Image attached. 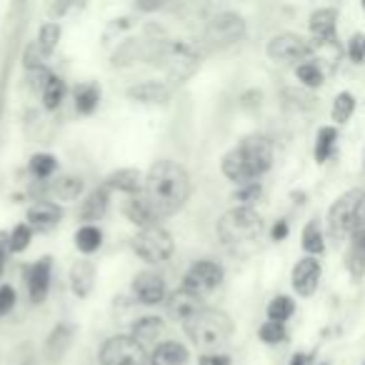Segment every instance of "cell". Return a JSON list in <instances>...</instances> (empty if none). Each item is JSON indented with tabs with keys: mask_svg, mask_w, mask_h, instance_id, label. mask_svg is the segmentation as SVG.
I'll return each instance as SVG.
<instances>
[{
	"mask_svg": "<svg viewBox=\"0 0 365 365\" xmlns=\"http://www.w3.org/2000/svg\"><path fill=\"white\" fill-rule=\"evenodd\" d=\"M145 195L148 205L153 208L155 218H170L182 205L188 203L190 178L185 168L173 160H158L145 175Z\"/></svg>",
	"mask_w": 365,
	"mask_h": 365,
	"instance_id": "cell-1",
	"label": "cell"
},
{
	"mask_svg": "<svg viewBox=\"0 0 365 365\" xmlns=\"http://www.w3.org/2000/svg\"><path fill=\"white\" fill-rule=\"evenodd\" d=\"M270 165H273V145L263 135L243 138V143L238 148H233L230 153H225L223 158L225 178L238 182V185L255 182V178L268 173Z\"/></svg>",
	"mask_w": 365,
	"mask_h": 365,
	"instance_id": "cell-2",
	"label": "cell"
},
{
	"mask_svg": "<svg viewBox=\"0 0 365 365\" xmlns=\"http://www.w3.org/2000/svg\"><path fill=\"white\" fill-rule=\"evenodd\" d=\"M182 328H185V335L193 340V345H198L200 350H218L233 335V320L218 308H203L188 323H182Z\"/></svg>",
	"mask_w": 365,
	"mask_h": 365,
	"instance_id": "cell-3",
	"label": "cell"
},
{
	"mask_svg": "<svg viewBox=\"0 0 365 365\" xmlns=\"http://www.w3.org/2000/svg\"><path fill=\"white\" fill-rule=\"evenodd\" d=\"M260 233H263V218L253 208H245V205H235L218 220V235L233 250L253 245L260 238Z\"/></svg>",
	"mask_w": 365,
	"mask_h": 365,
	"instance_id": "cell-4",
	"label": "cell"
},
{
	"mask_svg": "<svg viewBox=\"0 0 365 365\" xmlns=\"http://www.w3.org/2000/svg\"><path fill=\"white\" fill-rule=\"evenodd\" d=\"M365 210V190L363 188H350L343 195H338L328 210V235L340 243V240L350 238L355 223Z\"/></svg>",
	"mask_w": 365,
	"mask_h": 365,
	"instance_id": "cell-5",
	"label": "cell"
},
{
	"mask_svg": "<svg viewBox=\"0 0 365 365\" xmlns=\"http://www.w3.org/2000/svg\"><path fill=\"white\" fill-rule=\"evenodd\" d=\"M101 365H150L145 345L133 335H113L101 348Z\"/></svg>",
	"mask_w": 365,
	"mask_h": 365,
	"instance_id": "cell-6",
	"label": "cell"
},
{
	"mask_svg": "<svg viewBox=\"0 0 365 365\" xmlns=\"http://www.w3.org/2000/svg\"><path fill=\"white\" fill-rule=\"evenodd\" d=\"M268 58L273 63H283V66H290V63H305L313 56V43L305 41L298 33H280V36H273L265 48Z\"/></svg>",
	"mask_w": 365,
	"mask_h": 365,
	"instance_id": "cell-7",
	"label": "cell"
},
{
	"mask_svg": "<svg viewBox=\"0 0 365 365\" xmlns=\"http://www.w3.org/2000/svg\"><path fill=\"white\" fill-rule=\"evenodd\" d=\"M173 238L165 228L160 225H153L148 230H140V233L133 238V250L138 253V258H143L145 263H165L173 255Z\"/></svg>",
	"mask_w": 365,
	"mask_h": 365,
	"instance_id": "cell-8",
	"label": "cell"
},
{
	"mask_svg": "<svg viewBox=\"0 0 365 365\" xmlns=\"http://www.w3.org/2000/svg\"><path fill=\"white\" fill-rule=\"evenodd\" d=\"M160 61H163V68L170 73V78H175L178 83L188 81L200 66V58L198 53L193 51L190 46L185 43H168V46L160 48Z\"/></svg>",
	"mask_w": 365,
	"mask_h": 365,
	"instance_id": "cell-9",
	"label": "cell"
},
{
	"mask_svg": "<svg viewBox=\"0 0 365 365\" xmlns=\"http://www.w3.org/2000/svg\"><path fill=\"white\" fill-rule=\"evenodd\" d=\"M223 265H218L215 260H198L188 268L185 278H182V288L190 293H210L223 283Z\"/></svg>",
	"mask_w": 365,
	"mask_h": 365,
	"instance_id": "cell-10",
	"label": "cell"
},
{
	"mask_svg": "<svg viewBox=\"0 0 365 365\" xmlns=\"http://www.w3.org/2000/svg\"><path fill=\"white\" fill-rule=\"evenodd\" d=\"M245 36V21L238 16V13H220L213 21L208 23V31H205V38H208L213 46H233L240 38Z\"/></svg>",
	"mask_w": 365,
	"mask_h": 365,
	"instance_id": "cell-11",
	"label": "cell"
},
{
	"mask_svg": "<svg viewBox=\"0 0 365 365\" xmlns=\"http://www.w3.org/2000/svg\"><path fill=\"white\" fill-rule=\"evenodd\" d=\"M203 298L198 293H190V290L180 288L173 290L170 295L165 298V310L175 323H188L193 315H198L203 310Z\"/></svg>",
	"mask_w": 365,
	"mask_h": 365,
	"instance_id": "cell-12",
	"label": "cell"
},
{
	"mask_svg": "<svg viewBox=\"0 0 365 365\" xmlns=\"http://www.w3.org/2000/svg\"><path fill=\"white\" fill-rule=\"evenodd\" d=\"M133 295H135L138 303L143 305H158L165 303L168 290H165V280L158 273H150V270H143L133 278Z\"/></svg>",
	"mask_w": 365,
	"mask_h": 365,
	"instance_id": "cell-13",
	"label": "cell"
},
{
	"mask_svg": "<svg viewBox=\"0 0 365 365\" xmlns=\"http://www.w3.org/2000/svg\"><path fill=\"white\" fill-rule=\"evenodd\" d=\"M320 273H323V268H320L318 258H310V255L300 258L298 263H295V268H293V275H290V283H293V290H295L298 295H303V298L313 295L315 290H318Z\"/></svg>",
	"mask_w": 365,
	"mask_h": 365,
	"instance_id": "cell-14",
	"label": "cell"
},
{
	"mask_svg": "<svg viewBox=\"0 0 365 365\" xmlns=\"http://www.w3.org/2000/svg\"><path fill=\"white\" fill-rule=\"evenodd\" d=\"M348 240L350 245H348V253H345V265H348V273L355 280H360L365 275V210L358 218V223H355Z\"/></svg>",
	"mask_w": 365,
	"mask_h": 365,
	"instance_id": "cell-15",
	"label": "cell"
},
{
	"mask_svg": "<svg viewBox=\"0 0 365 365\" xmlns=\"http://www.w3.org/2000/svg\"><path fill=\"white\" fill-rule=\"evenodd\" d=\"M26 218L33 230L48 233V230H53L58 223H61L63 210L58 208V203H53V200H38V203H33L31 208H28Z\"/></svg>",
	"mask_w": 365,
	"mask_h": 365,
	"instance_id": "cell-16",
	"label": "cell"
},
{
	"mask_svg": "<svg viewBox=\"0 0 365 365\" xmlns=\"http://www.w3.org/2000/svg\"><path fill=\"white\" fill-rule=\"evenodd\" d=\"M51 268L53 260L48 255L28 268V293H31L33 303H43L46 300L48 290H51Z\"/></svg>",
	"mask_w": 365,
	"mask_h": 365,
	"instance_id": "cell-17",
	"label": "cell"
},
{
	"mask_svg": "<svg viewBox=\"0 0 365 365\" xmlns=\"http://www.w3.org/2000/svg\"><path fill=\"white\" fill-rule=\"evenodd\" d=\"M106 185L110 190H118V193L143 195V190H145V175L138 168H120V170H113L108 175Z\"/></svg>",
	"mask_w": 365,
	"mask_h": 365,
	"instance_id": "cell-18",
	"label": "cell"
},
{
	"mask_svg": "<svg viewBox=\"0 0 365 365\" xmlns=\"http://www.w3.org/2000/svg\"><path fill=\"white\" fill-rule=\"evenodd\" d=\"M310 36L315 43H333L338 31V11L335 8H318L310 16Z\"/></svg>",
	"mask_w": 365,
	"mask_h": 365,
	"instance_id": "cell-19",
	"label": "cell"
},
{
	"mask_svg": "<svg viewBox=\"0 0 365 365\" xmlns=\"http://www.w3.org/2000/svg\"><path fill=\"white\" fill-rule=\"evenodd\" d=\"M190 353L188 348L178 340H163L153 348L150 353V365H188Z\"/></svg>",
	"mask_w": 365,
	"mask_h": 365,
	"instance_id": "cell-20",
	"label": "cell"
},
{
	"mask_svg": "<svg viewBox=\"0 0 365 365\" xmlns=\"http://www.w3.org/2000/svg\"><path fill=\"white\" fill-rule=\"evenodd\" d=\"M83 188H86V182H83L81 175H58L48 185V193L56 200H63V203H76L83 195Z\"/></svg>",
	"mask_w": 365,
	"mask_h": 365,
	"instance_id": "cell-21",
	"label": "cell"
},
{
	"mask_svg": "<svg viewBox=\"0 0 365 365\" xmlns=\"http://www.w3.org/2000/svg\"><path fill=\"white\" fill-rule=\"evenodd\" d=\"M96 285V265L91 260H76L71 268V290L78 298H88Z\"/></svg>",
	"mask_w": 365,
	"mask_h": 365,
	"instance_id": "cell-22",
	"label": "cell"
},
{
	"mask_svg": "<svg viewBox=\"0 0 365 365\" xmlns=\"http://www.w3.org/2000/svg\"><path fill=\"white\" fill-rule=\"evenodd\" d=\"M170 96V88L160 81H145L138 83L128 91V98L135 103H145V106H155V103H165Z\"/></svg>",
	"mask_w": 365,
	"mask_h": 365,
	"instance_id": "cell-23",
	"label": "cell"
},
{
	"mask_svg": "<svg viewBox=\"0 0 365 365\" xmlns=\"http://www.w3.org/2000/svg\"><path fill=\"white\" fill-rule=\"evenodd\" d=\"M125 215H128V220H130L133 225H138L140 230H148V228H153V225H158V218L150 205H148L145 195H133L125 203Z\"/></svg>",
	"mask_w": 365,
	"mask_h": 365,
	"instance_id": "cell-24",
	"label": "cell"
},
{
	"mask_svg": "<svg viewBox=\"0 0 365 365\" xmlns=\"http://www.w3.org/2000/svg\"><path fill=\"white\" fill-rule=\"evenodd\" d=\"M108 190L106 188H98L93 193H88V198L83 200L81 205V220H86V225H93L96 220H101L108 210Z\"/></svg>",
	"mask_w": 365,
	"mask_h": 365,
	"instance_id": "cell-25",
	"label": "cell"
},
{
	"mask_svg": "<svg viewBox=\"0 0 365 365\" xmlns=\"http://www.w3.org/2000/svg\"><path fill=\"white\" fill-rule=\"evenodd\" d=\"M71 340H73V325L61 323L53 328V333L48 335V355L51 360H61L66 355V350L71 348Z\"/></svg>",
	"mask_w": 365,
	"mask_h": 365,
	"instance_id": "cell-26",
	"label": "cell"
},
{
	"mask_svg": "<svg viewBox=\"0 0 365 365\" xmlns=\"http://www.w3.org/2000/svg\"><path fill=\"white\" fill-rule=\"evenodd\" d=\"M300 245H303V250L310 255V258H315V255H320L325 250V235H323V228H320L318 220H308L303 228V235H300Z\"/></svg>",
	"mask_w": 365,
	"mask_h": 365,
	"instance_id": "cell-27",
	"label": "cell"
},
{
	"mask_svg": "<svg viewBox=\"0 0 365 365\" xmlns=\"http://www.w3.org/2000/svg\"><path fill=\"white\" fill-rule=\"evenodd\" d=\"M98 103H101V86L98 83H83L76 88V110L81 115L96 113Z\"/></svg>",
	"mask_w": 365,
	"mask_h": 365,
	"instance_id": "cell-28",
	"label": "cell"
},
{
	"mask_svg": "<svg viewBox=\"0 0 365 365\" xmlns=\"http://www.w3.org/2000/svg\"><path fill=\"white\" fill-rule=\"evenodd\" d=\"M335 143H338V128L335 125H323L315 135V163L323 165L335 150Z\"/></svg>",
	"mask_w": 365,
	"mask_h": 365,
	"instance_id": "cell-29",
	"label": "cell"
},
{
	"mask_svg": "<svg viewBox=\"0 0 365 365\" xmlns=\"http://www.w3.org/2000/svg\"><path fill=\"white\" fill-rule=\"evenodd\" d=\"M163 330H165V325H163L160 318H155V315H145V318H140L135 325H133V338L140 340V343L145 345L148 340L160 338Z\"/></svg>",
	"mask_w": 365,
	"mask_h": 365,
	"instance_id": "cell-30",
	"label": "cell"
},
{
	"mask_svg": "<svg viewBox=\"0 0 365 365\" xmlns=\"http://www.w3.org/2000/svg\"><path fill=\"white\" fill-rule=\"evenodd\" d=\"M101 245H103V233L98 225H83V228L76 230V248L81 250V253L91 255V253H96Z\"/></svg>",
	"mask_w": 365,
	"mask_h": 365,
	"instance_id": "cell-31",
	"label": "cell"
},
{
	"mask_svg": "<svg viewBox=\"0 0 365 365\" xmlns=\"http://www.w3.org/2000/svg\"><path fill=\"white\" fill-rule=\"evenodd\" d=\"M353 113H355V96L350 91H340L333 101V108H330L333 120L338 123V125H343V123H348L350 118H353Z\"/></svg>",
	"mask_w": 365,
	"mask_h": 365,
	"instance_id": "cell-32",
	"label": "cell"
},
{
	"mask_svg": "<svg viewBox=\"0 0 365 365\" xmlns=\"http://www.w3.org/2000/svg\"><path fill=\"white\" fill-rule=\"evenodd\" d=\"M295 76H298V81L303 83L305 88H320L325 81V73L318 61H305V63H300V66H295Z\"/></svg>",
	"mask_w": 365,
	"mask_h": 365,
	"instance_id": "cell-33",
	"label": "cell"
},
{
	"mask_svg": "<svg viewBox=\"0 0 365 365\" xmlns=\"http://www.w3.org/2000/svg\"><path fill=\"white\" fill-rule=\"evenodd\" d=\"M293 313H295V303L290 295H275V298L268 303V320H273V323L285 325V320H288Z\"/></svg>",
	"mask_w": 365,
	"mask_h": 365,
	"instance_id": "cell-34",
	"label": "cell"
},
{
	"mask_svg": "<svg viewBox=\"0 0 365 365\" xmlns=\"http://www.w3.org/2000/svg\"><path fill=\"white\" fill-rule=\"evenodd\" d=\"M41 98H43V106H46L48 110H56V108H61L63 98H66V83H63V78L51 76L48 86L43 88Z\"/></svg>",
	"mask_w": 365,
	"mask_h": 365,
	"instance_id": "cell-35",
	"label": "cell"
},
{
	"mask_svg": "<svg viewBox=\"0 0 365 365\" xmlns=\"http://www.w3.org/2000/svg\"><path fill=\"white\" fill-rule=\"evenodd\" d=\"M38 48H41L43 56H51L53 51L58 48V43H61V26L58 23H46V26L41 28V33H38Z\"/></svg>",
	"mask_w": 365,
	"mask_h": 365,
	"instance_id": "cell-36",
	"label": "cell"
},
{
	"mask_svg": "<svg viewBox=\"0 0 365 365\" xmlns=\"http://www.w3.org/2000/svg\"><path fill=\"white\" fill-rule=\"evenodd\" d=\"M58 168V160L51 155V153H36L31 158V173L36 178H51Z\"/></svg>",
	"mask_w": 365,
	"mask_h": 365,
	"instance_id": "cell-37",
	"label": "cell"
},
{
	"mask_svg": "<svg viewBox=\"0 0 365 365\" xmlns=\"http://www.w3.org/2000/svg\"><path fill=\"white\" fill-rule=\"evenodd\" d=\"M260 340H263L265 345H278V343H285V338H288V330H285L283 323H273V320H265L263 325H260Z\"/></svg>",
	"mask_w": 365,
	"mask_h": 365,
	"instance_id": "cell-38",
	"label": "cell"
},
{
	"mask_svg": "<svg viewBox=\"0 0 365 365\" xmlns=\"http://www.w3.org/2000/svg\"><path fill=\"white\" fill-rule=\"evenodd\" d=\"M31 238H33V228L28 223H21L11 230V238H8V248L13 253H23V250L31 245Z\"/></svg>",
	"mask_w": 365,
	"mask_h": 365,
	"instance_id": "cell-39",
	"label": "cell"
},
{
	"mask_svg": "<svg viewBox=\"0 0 365 365\" xmlns=\"http://www.w3.org/2000/svg\"><path fill=\"white\" fill-rule=\"evenodd\" d=\"M260 193H263V188H260V182H245V185H238V190H235V200H240V203L245 205V208H250V205L255 203V200L260 198Z\"/></svg>",
	"mask_w": 365,
	"mask_h": 365,
	"instance_id": "cell-40",
	"label": "cell"
},
{
	"mask_svg": "<svg viewBox=\"0 0 365 365\" xmlns=\"http://www.w3.org/2000/svg\"><path fill=\"white\" fill-rule=\"evenodd\" d=\"M348 58L353 63L365 61V36L363 33H355V36L348 41Z\"/></svg>",
	"mask_w": 365,
	"mask_h": 365,
	"instance_id": "cell-41",
	"label": "cell"
},
{
	"mask_svg": "<svg viewBox=\"0 0 365 365\" xmlns=\"http://www.w3.org/2000/svg\"><path fill=\"white\" fill-rule=\"evenodd\" d=\"M16 305V290L11 285H0V318L8 315Z\"/></svg>",
	"mask_w": 365,
	"mask_h": 365,
	"instance_id": "cell-42",
	"label": "cell"
},
{
	"mask_svg": "<svg viewBox=\"0 0 365 365\" xmlns=\"http://www.w3.org/2000/svg\"><path fill=\"white\" fill-rule=\"evenodd\" d=\"M43 53H41V48H38V43H33V46H28V51H26V68L28 71H41L43 68Z\"/></svg>",
	"mask_w": 365,
	"mask_h": 365,
	"instance_id": "cell-43",
	"label": "cell"
},
{
	"mask_svg": "<svg viewBox=\"0 0 365 365\" xmlns=\"http://www.w3.org/2000/svg\"><path fill=\"white\" fill-rule=\"evenodd\" d=\"M270 238H273L275 243L288 238V223H285V220H278V223L273 225V230H270Z\"/></svg>",
	"mask_w": 365,
	"mask_h": 365,
	"instance_id": "cell-44",
	"label": "cell"
},
{
	"mask_svg": "<svg viewBox=\"0 0 365 365\" xmlns=\"http://www.w3.org/2000/svg\"><path fill=\"white\" fill-rule=\"evenodd\" d=\"M203 365H230V358L228 355H210L203 360Z\"/></svg>",
	"mask_w": 365,
	"mask_h": 365,
	"instance_id": "cell-45",
	"label": "cell"
},
{
	"mask_svg": "<svg viewBox=\"0 0 365 365\" xmlns=\"http://www.w3.org/2000/svg\"><path fill=\"white\" fill-rule=\"evenodd\" d=\"M290 365H310V355L308 353H295L290 358Z\"/></svg>",
	"mask_w": 365,
	"mask_h": 365,
	"instance_id": "cell-46",
	"label": "cell"
},
{
	"mask_svg": "<svg viewBox=\"0 0 365 365\" xmlns=\"http://www.w3.org/2000/svg\"><path fill=\"white\" fill-rule=\"evenodd\" d=\"M3 240H6V238L0 235V273H3V263H6V250H3V245H6V243H3Z\"/></svg>",
	"mask_w": 365,
	"mask_h": 365,
	"instance_id": "cell-47",
	"label": "cell"
},
{
	"mask_svg": "<svg viewBox=\"0 0 365 365\" xmlns=\"http://www.w3.org/2000/svg\"><path fill=\"white\" fill-rule=\"evenodd\" d=\"M363 11H365V3H363Z\"/></svg>",
	"mask_w": 365,
	"mask_h": 365,
	"instance_id": "cell-48",
	"label": "cell"
},
{
	"mask_svg": "<svg viewBox=\"0 0 365 365\" xmlns=\"http://www.w3.org/2000/svg\"><path fill=\"white\" fill-rule=\"evenodd\" d=\"M323 365H328V363H323Z\"/></svg>",
	"mask_w": 365,
	"mask_h": 365,
	"instance_id": "cell-49",
	"label": "cell"
},
{
	"mask_svg": "<svg viewBox=\"0 0 365 365\" xmlns=\"http://www.w3.org/2000/svg\"><path fill=\"white\" fill-rule=\"evenodd\" d=\"M363 158H365V155H363ZM363 165H365V163H363Z\"/></svg>",
	"mask_w": 365,
	"mask_h": 365,
	"instance_id": "cell-50",
	"label": "cell"
},
{
	"mask_svg": "<svg viewBox=\"0 0 365 365\" xmlns=\"http://www.w3.org/2000/svg\"><path fill=\"white\" fill-rule=\"evenodd\" d=\"M363 365H365V363H363Z\"/></svg>",
	"mask_w": 365,
	"mask_h": 365,
	"instance_id": "cell-51",
	"label": "cell"
}]
</instances>
